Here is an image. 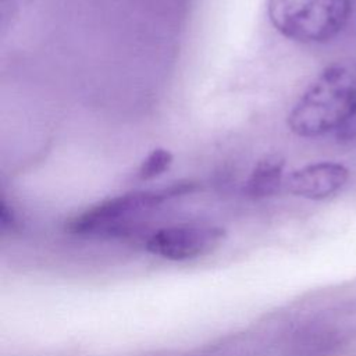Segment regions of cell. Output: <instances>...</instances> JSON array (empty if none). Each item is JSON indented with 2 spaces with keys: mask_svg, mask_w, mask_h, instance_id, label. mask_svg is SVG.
Instances as JSON below:
<instances>
[{
  "mask_svg": "<svg viewBox=\"0 0 356 356\" xmlns=\"http://www.w3.org/2000/svg\"><path fill=\"white\" fill-rule=\"evenodd\" d=\"M356 114V57L324 68L288 115L289 129L303 138L337 132Z\"/></svg>",
  "mask_w": 356,
  "mask_h": 356,
  "instance_id": "1",
  "label": "cell"
},
{
  "mask_svg": "<svg viewBox=\"0 0 356 356\" xmlns=\"http://www.w3.org/2000/svg\"><path fill=\"white\" fill-rule=\"evenodd\" d=\"M197 188L193 181H178L159 189L132 191L108 197L71 218L68 231L75 235H122L153 210Z\"/></svg>",
  "mask_w": 356,
  "mask_h": 356,
  "instance_id": "2",
  "label": "cell"
},
{
  "mask_svg": "<svg viewBox=\"0 0 356 356\" xmlns=\"http://www.w3.org/2000/svg\"><path fill=\"white\" fill-rule=\"evenodd\" d=\"M274 28L300 43H323L335 38L346 25L350 0H267Z\"/></svg>",
  "mask_w": 356,
  "mask_h": 356,
  "instance_id": "3",
  "label": "cell"
},
{
  "mask_svg": "<svg viewBox=\"0 0 356 356\" xmlns=\"http://www.w3.org/2000/svg\"><path fill=\"white\" fill-rule=\"evenodd\" d=\"M225 238L221 227L200 222L175 224L156 229L146 239V250L172 261H185L209 254Z\"/></svg>",
  "mask_w": 356,
  "mask_h": 356,
  "instance_id": "4",
  "label": "cell"
},
{
  "mask_svg": "<svg viewBox=\"0 0 356 356\" xmlns=\"http://www.w3.org/2000/svg\"><path fill=\"white\" fill-rule=\"evenodd\" d=\"M349 171L345 165L332 161L307 164L292 171L284 186L295 196L321 200L337 193L348 181Z\"/></svg>",
  "mask_w": 356,
  "mask_h": 356,
  "instance_id": "5",
  "label": "cell"
},
{
  "mask_svg": "<svg viewBox=\"0 0 356 356\" xmlns=\"http://www.w3.org/2000/svg\"><path fill=\"white\" fill-rule=\"evenodd\" d=\"M285 160L278 154L261 157L253 167L245 182L243 192L250 199H266L274 196L285 184Z\"/></svg>",
  "mask_w": 356,
  "mask_h": 356,
  "instance_id": "6",
  "label": "cell"
},
{
  "mask_svg": "<svg viewBox=\"0 0 356 356\" xmlns=\"http://www.w3.org/2000/svg\"><path fill=\"white\" fill-rule=\"evenodd\" d=\"M335 335L318 325L296 330L286 345L288 356H323L335 346Z\"/></svg>",
  "mask_w": 356,
  "mask_h": 356,
  "instance_id": "7",
  "label": "cell"
},
{
  "mask_svg": "<svg viewBox=\"0 0 356 356\" xmlns=\"http://www.w3.org/2000/svg\"><path fill=\"white\" fill-rule=\"evenodd\" d=\"M174 156L170 150L163 147L153 149L140 163L138 168V178L142 181L154 179L170 170Z\"/></svg>",
  "mask_w": 356,
  "mask_h": 356,
  "instance_id": "8",
  "label": "cell"
},
{
  "mask_svg": "<svg viewBox=\"0 0 356 356\" xmlns=\"http://www.w3.org/2000/svg\"><path fill=\"white\" fill-rule=\"evenodd\" d=\"M337 138L341 140H352L356 139V114L350 117L337 132Z\"/></svg>",
  "mask_w": 356,
  "mask_h": 356,
  "instance_id": "9",
  "label": "cell"
}]
</instances>
